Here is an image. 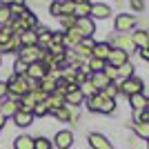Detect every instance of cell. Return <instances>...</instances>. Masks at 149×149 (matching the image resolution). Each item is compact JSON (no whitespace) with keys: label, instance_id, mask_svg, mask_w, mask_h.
Instances as JSON below:
<instances>
[{"label":"cell","instance_id":"6da1fadb","mask_svg":"<svg viewBox=\"0 0 149 149\" xmlns=\"http://www.w3.org/2000/svg\"><path fill=\"white\" fill-rule=\"evenodd\" d=\"M25 93H29V87H27V76L11 74V78L7 80V96H9L11 100H20Z\"/></svg>","mask_w":149,"mask_h":149},{"label":"cell","instance_id":"7a4b0ae2","mask_svg":"<svg viewBox=\"0 0 149 149\" xmlns=\"http://www.w3.org/2000/svg\"><path fill=\"white\" fill-rule=\"evenodd\" d=\"M42 56H45V49L38 47V45H33V47H20V51H18V58L22 62H27V65L42 60Z\"/></svg>","mask_w":149,"mask_h":149},{"label":"cell","instance_id":"3957f363","mask_svg":"<svg viewBox=\"0 0 149 149\" xmlns=\"http://www.w3.org/2000/svg\"><path fill=\"white\" fill-rule=\"evenodd\" d=\"M120 91L127 93V96H134V93H143V80L131 76V78H125L120 82Z\"/></svg>","mask_w":149,"mask_h":149},{"label":"cell","instance_id":"277c9868","mask_svg":"<svg viewBox=\"0 0 149 149\" xmlns=\"http://www.w3.org/2000/svg\"><path fill=\"white\" fill-rule=\"evenodd\" d=\"M47 74H49V69L45 67V62H42V60L31 62L29 67H27V78H31V80H38V82H40Z\"/></svg>","mask_w":149,"mask_h":149},{"label":"cell","instance_id":"5b68a950","mask_svg":"<svg viewBox=\"0 0 149 149\" xmlns=\"http://www.w3.org/2000/svg\"><path fill=\"white\" fill-rule=\"evenodd\" d=\"M74 145V134L69 129H62V131H58L56 136H54V147H58V149H69Z\"/></svg>","mask_w":149,"mask_h":149},{"label":"cell","instance_id":"8992f818","mask_svg":"<svg viewBox=\"0 0 149 149\" xmlns=\"http://www.w3.org/2000/svg\"><path fill=\"white\" fill-rule=\"evenodd\" d=\"M76 29L80 31L85 38H91L96 33V25L91 18H76Z\"/></svg>","mask_w":149,"mask_h":149},{"label":"cell","instance_id":"52a82bcc","mask_svg":"<svg viewBox=\"0 0 149 149\" xmlns=\"http://www.w3.org/2000/svg\"><path fill=\"white\" fill-rule=\"evenodd\" d=\"M134 27H136V16H129V13L116 16V29L118 31H131Z\"/></svg>","mask_w":149,"mask_h":149},{"label":"cell","instance_id":"ba28073f","mask_svg":"<svg viewBox=\"0 0 149 149\" xmlns=\"http://www.w3.org/2000/svg\"><path fill=\"white\" fill-rule=\"evenodd\" d=\"M125 62H129V54H125V51L111 47V54L107 58V65H111V67H123Z\"/></svg>","mask_w":149,"mask_h":149},{"label":"cell","instance_id":"9c48e42d","mask_svg":"<svg viewBox=\"0 0 149 149\" xmlns=\"http://www.w3.org/2000/svg\"><path fill=\"white\" fill-rule=\"evenodd\" d=\"M89 145H91V149H113L111 143L107 140V136H102V134H89Z\"/></svg>","mask_w":149,"mask_h":149},{"label":"cell","instance_id":"30bf717a","mask_svg":"<svg viewBox=\"0 0 149 149\" xmlns=\"http://www.w3.org/2000/svg\"><path fill=\"white\" fill-rule=\"evenodd\" d=\"M113 47L120 49V51H125V54H129V51L136 49V45H134L131 36H116V38H113Z\"/></svg>","mask_w":149,"mask_h":149},{"label":"cell","instance_id":"8fae6325","mask_svg":"<svg viewBox=\"0 0 149 149\" xmlns=\"http://www.w3.org/2000/svg\"><path fill=\"white\" fill-rule=\"evenodd\" d=\"M109 54H111V45L107 42H96L91 49V58H98V60H105V62L109 58Z\"/></svg>","mask_w":149,"mask_h":149},{"label":"cell","instance_id":"7c38bea8","mask_svg":"<svg viewBox=\"0 0 149 149\" xmlns=\"http://www.w3.org/2000/svg\"><path fill=\"white\" fill-rule=\"evenodd\" d=\"M111 16V7L105 2H93L91 5V16L89 18H109Z\"/></svg>","mask_w":149,"mask_h":149},{"label":"cell","instance_id":"4fadbf2b","mask_svg":"<svg viewBox=\"0 0 149 149\" xmlns=\"http://www.w3.org/2000/svg\"><path fill=\"white\" fill-rule=\"evenodd\" d=\"M18 38H20V47H33V45H38V33H36V29L22 31V33H18Z\"/></svg>","mask_w":149,"mask_h":149},{"label":"cell","instance_id":"5bb4252c","mask_svg":"<svg viewBox=\"0 0 149 149\" xmlns=\"http://www.w3.org/2000/svg\"><path fill=\"white\" fill-rule=\"evenodd\" d=\"M13 123H16V127H29V125L33 123V113L18 109V111L13 113Z\"/></svg>","mask_w":149,"mask_h":149},{"label":"cell","instance_id":"9a60e30c","mask_svg":"<svg viewBox=\"0 0 149 149\" xmlns=\"http://www.w3.org/2000/svg\"><path fill=\"white\" fill-rule=\"evenodd\" d=\"M18 109H20V100H11V98L2 100V116L5 118H13V113Z\"/></svg>","mask_w":149,"mask_h":149},{"label":"cell","instance_id":"2e32d148","mask_svg":"<svg viewBox=\"0 0 149 149\" xmlns=\"http://www.w3.org/2000/svg\"><path fill=\"white\" fill-rule=\"evenodd\" d=\"M89 82H91L93 87H96V91H102V89L107 87V85H109V78H107L105 74H102V71H96V74H91L89 76Z\"/></svg>","mask_w":149,"mask_h":149},{"label":"cell","instance_id":"e0dca14e","mask_svg":"<svg viewBox=\"0 0 149 149\" xmlns=\"http://www.w3.org/2000/svg\"><path fill=\"white\" fill-rule=\"evenodd\" d=\"M47 107H49V111H56V109H60V107H65V96H60V93H49L47 96Z\"/></svg>","mask_w":149,"mask_h":149},{"label":"cell","instance_id":"ac0fdd59","mask_svg":"<svg viewBox=\"0 0 149 149\" xmlns=\"http://www.w3.org/2000/svg\"><path fill=\"white\" fill-rule=\"evenodd\" d=\"M56 80H58V76L47 74L42 80H40V89H42L47 96H49V93H54V91H56Z\"/></svg>","mask_w":149,"mask_h":149},{"label":"cell","instance_id":"d6986e66","mask_svg":"<svg viewBox=\"0 0 149 149\" xmlns=\"http://www.w3.org/2000/svg\"><path fill=\"white\" fill-rule=\"evenodd\" d=\"M82 33L76 27H71V29H67L65 31V45H71V47H76V45H80V40H82Z\"/></svg>","mask_w":149,"mask_h":149},{"label":"cell","instance_id":"ffe728a7","mask_svg":"<svg viewBox=\"0 0 149 149\" xmlns=\"http://www.w3.org/2000/svg\"><path fill=\"white\" fill-rule=\"evenodd\" d=\"M129 105L136 111H143V109H147V96L145 93H134V96H129Z\"/></svg>","mask_w":149,"mask_h":149},{"label":"cell","instance_id":"44dd1931","mask_svg":"<svg viewBox=\"0 0 149 149\" xmlns=\"http://www.w3.org/2000/svg\"><path fill=\"white\" fill-rule=\"evenodd\" d=\"M13 149H33V138L27 136V134H20L13 140Z\"/></svg>","mask_w":149,"mask_h":149},{"label":"cell","instance_id":"7402d4cb","mask_svg":"<svg viewBox=\"0 0 149 149\" xmlns=\"http://www.w3.org/2000/svg\"><path fill=\"white\" fill-rule=\"evenodd\" d=\"M74 16L76 18H89L91 16V2H78V5H74Z\"/></svg>","mask_w":149,"mask_h":149},{"label":"cell","instance_id":"603a6c76","mask_svg":"<svg viewBox=\"0 0 149 149\" xmlns=\"http://www.w3.org/2000/svg\"><path fill=\"white\" fill-rule=\"evenodd\" d=\"M85 100V96L80 93V89H74V91H69L67 96H65V105H69V107H78Z\"/></svg>","mask_w":149,"mask_h":149},{"label":"cell","instance_id":"cb8c5ba5","mask_svg":"<svg viewBox=\"0 0 149 149\" xmlns=\"http://www.w3.org/2000/svg\"><path fill=\"white\" fill-rule=\"evenodd\" d=\"M131 40H134V45H136V47L147 49V31H145V29L134 31V33H131Z\"/></svg>","mask_w":149,"mask_h":149},{"label":"cell","instance_id":"d4e9b609","mask_svg":"<svg viewBox=\"0 0 149 149\" xmlns=\"http://www.w3.org/2000/svg\"><path fill=\"white\" fill-rule=\"evenodd\" d=\"M36 33H38V47H42V45H49L51 42V31L47 27H36Z\"/></svg>","mask_w":149,"mask_h":149},{"label":"cell","instance_id":"484cf974","mask_svg":"<svg viewBox=\"0 0 149 149\" xmlns=\"http://www.w3.org/2000/svg\"><path fill=\"white\" fill-rule=\"evenodd\" d=\"M102 100H105L102 91H98L96 96H91V98L87 100V107H89V111H100V107H102Z\"/></svg>","mask_w":149,"mask_h":149},{"label":"cell","instance_id":"4316f807","mask_svg":"<svg viewBox=\"0 0 149 149\" xmlns=\"http://www.w3.org/2000/svg\"><path fill=\"white\" fill-rule=\"evenodd\" d=\"M11 20H13V16H11V11H9V7L0 5V29H2V27H9Z\"/></svg>","mask_w":149,"mask_h":149},{"label":"cell","instance_id":"83f0119b","mask_svg":"<svg viewBox=\"0 0 149 149\" xmlns=\"http://www.w3.org/2000/svg\"><path fill=\"white\" fill-rule=\"evenodd\" d=\"M78 89H80V93L85 96V98H91V96H96V93H98V91H96V87H93L89 80L80 82V85H78Z\"/></svg>","mask_w":149,"mask_h":149},{"label":"cell","instance_id":"f1b7e54d","mask_svg":"<svg viewBox=\"0 0 149 149\" xmlns=\"http://www.w3.org/2000/svg\"><path fill=\"white\" fill-rule=\"evenodd\" d=\"M105 96V93H102ZM116 111V100L113 98H107L105 96V100H102V107H100V113H113Z\"/></svg>","mask_w":149,"mask_h":149},{"label":"cell","instance_id":"f546056e","mask_svg":"<svg viewBox=\"0 0 149 149\" xmlns=\"http://www.w3.org/2000/svg\"><path fill=\"white\" fill-rule=\"evenodd\" d=\"M105 65H107V62H105V60H98V58H89V60H87V67H89V71H91V74L102 71V69H105Z\"/></svg>","mask_w":149,"mask_h":149},{"label":"cell","instance_id":"4dcf8cb0","mask_svg":"<svg viewBox=\"0 0 149 149\" xmlns=\"http://www.w3.org/2000/svg\"><path fill=\"white\" fill-rule=\"evenodd\" d=\"M33 149H54V143H51L49 138H45V136L33 138Z\"/></svg>","mask_w":149,"mask_h":149},{"label":"cell","instance_id":"1f68e13d","mask_svg":"<svg viewBox=\"0 0 149 149\" xmlns=\"http://www.w3.org/2000/svg\"><path fill=\"white\" fill-rule=\"evenodd\" d=\"M134 129H136V134L140 138L149 140V123H134Z\"/></svg>","mask_w":149,"mask_h":149},{"label":"cell","instance_id":"d6a6232c","mask_svg":"<svg viewBox=\"0 0 149 149\" xmlns=\"http://www.w3.org/2000/svg\"><path fill=\"white\" fill-rule=\"evenodd\" d=\"M58 20H60V27H62L65 31L71 29V27H76V16H60Z\"/></svg>","mask_w":149,"mask_h":149},{"label":"cell","instance_id":"836d02e7","mask_svg":"<svg viewBox=\"0 0 149 149\" xmlns=\"http://www.w3.org/2000/svg\"><path fill=\"white\" fill-rule=\"evenodd\" d=\"M51 113H54L60 123H69V107H67V105L60 107V109H56V111H51Z\"/></svg>","mask_w":149,"mask_h":149},{"label":"cell","instance_id":"e575fe53","mask_svg":"<svg viewBox=\"0 0 149 149\" xmlns=\"http://www.w3.org/2000/svg\"><path fill=\"white\" fill-rule=\"evenodd\" d=\"M47 113H51L49 107H47V102H38V105L33 107V116H36V118H42V116H47Z\"/></svg>","mask_w":149,"mask_h":149},{"label":"cell","instance_id":"d590c367","mask_svg":"<svg viewBox=\"0 0 149 149\" xmlns=\"http://www.w3.org/2000/svg\"><path fill=\"white\" fill-rule=\"evenodd\" d=\"M118 91H120V87L116 85V82H109V85L102 89V93H105L107 98H116V96H118Z\"/></svg>","mask_w":149,"mask_h":149},{"label":"cell","instance_id":"8d00e7d4","mask_svg":"<svg viewBox=\"0 0 149 149\" xmlns=\"http://www.w3.org/2000/svg\"><path fill=\"white\" fill-rule=\"evenodd\" d=\"M49 13L51 16H56V18H60L62 16V0H54L49 5Z\"/></svg>","mask_w":149,"mask_h":149},{"label":"cell","instance_id":"74e56055","mask_svg":"<svg viewBox=\"0 0 149 149\" xmlns=\"http://www.w3.org/2000/svg\"><path fill=\"white\" fill-rule=\"evenodd\" d=\"M102 74L109 78L111 82H116V78H118V67H111V65H105V69H102Z\"/></svg>","mask_w":149,"mask_h":149},{"label":"cell","instance_id":"f35d334b","mask_svg":"<svg viewBox=\"0 0 149 149\" xmlns=\"http://www.w3.org/2000/svg\"><path fill=\"white\" fill-rule=\"evenodd\" d=\"M27 67H29V65H27V62H22V60L18 58V60L13 62V69H16L13 74H16V76H27Z\"/></svg>","mask_w":149,"mask_h":149},{"label":"cell","instance_id":"ab89813d","mask_svg":"<svg viewBox=\"0 0 149 149\" xmlns=\"http://www.w3.org/2000/svg\"><path fill=\"white\" fill-rule=\"evenodd\" d=\"M118 76H123V78H131V76H134V65L125 62L123 67H118Z\"/></svg>","mask_w":149,"mask_h":149},{"label":"cell","instance_id":"60d3db41","mask_svg":"<svg viewBox=\"0 0 149 149\" xmlns=\"http://www.w3.org/2000/svg\"><path fill=\"white\" fill-rule=\"evenodd\" d=\"M51 42L54 45H65V31H58V33H51Z\"/></svg>","mask_w":149,"mask_h":149},{"label":"cell","instance_id":"b9f144b4","mask_svg":"<svg viewBox=\"0 0 149 149\" xmlns=\"http://www.w3.org/2000/svg\"><path fill=\"white\" fill-rule=\"evenodd\" d=\"M80 45L85 47V49H89V51H91V49H93V45H96V42H93L91 38H82V40H80Z\"/></svg>","mask_w":149,"mask_h":149},{"label":"cell","instance_id":"7bdbcfd3","mask_svg":"<svg viewBox=\"0 0 149 149\" xmlns=\"http://www.w3.org/2000/svg\"><path fill=\"white\" fill-rule=\"evenodd\" d=\"M129 2H131V7H134L136 11H143V9H145V2H143V0H129Z\"/></svg>","mask_w":149,"mask_h":149},{"label":"cell","instance_id":"ee69618b","mask_svg":"<svg viewBox=\"0 0 149 149\" xmlns=\"http://www.w3.org/2000/svg\"><path fill=\"white\" fill-rule=\"evenodd\" d=\"M7 98V82H0V100Z\"/></svg>","mask_w":149,"mask_h":149},{"label":"cell","instance_id":"f6af8a7d","mask_svg":"<svg viewBox=\"0 0 149 149\" xmlns=\"http://www.w3.org/2000/svg\"><path fill=\"white\" fill-rule=\"evenodd\" d=\"M140 56H143V58H145V60H147V62H149V49H140Z\"/></svg>","mask_w":149,"mask_h":149},{"label":"cell","instance_id":"bcb514c9","mask_svg":"<svg viewBox=\"0 0 149 149\" xmlns=\"http://www.w3.org/2000/svg\"><path fill=\"white\" fill-rule=\"evenodd\" d=\"M5 123H7V118L2 116V113H0V129H2V125H5Z\"/></svg>","mask_w":149,"mask_h":149},{"label":"cell","instance_id":"7dc6e473","mask_svg":"<svg viewBox=\"0 0 149 149\" xmlns=\"http://www.w3.org/2000/svg\"><path fill=\"white\" fill-rule=\"evenodd\" d=\"M0 5H7V7H9V5H11V0H0Z\"/></svg>","mask_w":149,"mask_h":149},{"label":"cell","instance_id":"c3c4849f","mask_svg":"<svg viewBox=\"0 0 149 149\" xmlns=\"http://www.w3.org/2000/svg\"><path fill=\"white\" fill-rule=\"evenodd\" d=\"M13 5H25V0H11Z\"/></svg>","mask_w":149,"mask_h":149},{"label":"cell","instance_id":"681fc988","mask_svg":"<svg viewBox=\"0 0 149 149\" xmlns=\"http://www.w3.org/2000/svg\"><path fill=\"white\" fill-rule=\"evenodd\" d=\"M71 2H74V5H78V2H89V0H71Z\"/></svg>","mask_w":149,"mask_h":149},{"label":"cell","instance_id":"f907efd6","mask_svg":"<svg viewBox=\"0 0 149 149\" xmlns=\"http://www.w3.org/2000/svg\"><path fill=\"white\" fill-rule=\"evenodd\" d=\"M147 49H149V31H147Z\"/></svg>","mask_w":149,"mask_h":149},{"label":"cell","instance_id":"816d5d0a","mask_svg":"<svg viewBox=\"0 0 149 149\" xmlns=\"http://www.w3.org/2000/svg\"><path fill=\"white\" fill-rule=\"evenodd\" d=\"M0 113H2V100H0Z\"/></svg>","mask_w":149,"mask_h":149},{"label":"cell","instance_id":"f5cc1de1","mask_svg":"<svg viewBox=\"0 0 149 149\" xmlns=\"http://www.w3.org/2000/svg\"><path fill=\"white\" fill-rule=\"evenodd\" d=\"M147 109H149V96H147Z\"/></svg>","mask_w":149,"mask_h":149},{"label":"cell","instance_id":"db71d44e","mask_svg":"<svg viewBox=\"0 0 149 149\" xmlns=\"http://www.w3.org/2000/svg\"><path fill=\"white\" fill-rule=\"evenodd\" d=\"M0 65H2V58H0Z\"/></svg>","mask_w":149,"mask_h":149}]
</instances>
